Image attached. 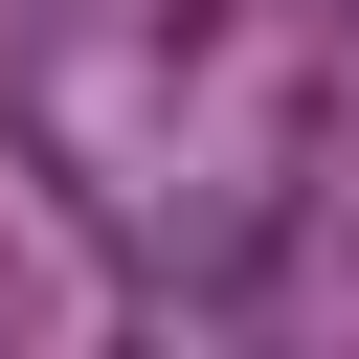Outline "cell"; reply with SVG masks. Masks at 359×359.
<instances>
[{
    "mask_svg": "<svg viewBox=\"0 0 359 359\" xmlns=\"http://www.w3.org/2000/svg\"><path fill=\"white\" fill-rule=\"evenodd\" d=\"M22 180L180 314L359 247V0H45Z\"/></svg>",
    "mask_w": 359,
    "mask_h": 359,
    "instance_id": "1",
    "label": "cell"
},
{
    "mask_svg": "<svg viewBox=\"0 0 359 359\" xmlns=\"http://www.w3.org/2000/svg\"><path fill=\"white\" fill-rule=\"evenodd\" d=\"M135 359H224V337H135Z\"/></svg>",
    "mask_w": 359,
    "mask_h": 359,
    "instance_id": "2",
    "label": "cell"
}]
</instances>
